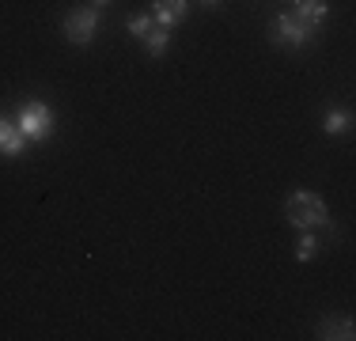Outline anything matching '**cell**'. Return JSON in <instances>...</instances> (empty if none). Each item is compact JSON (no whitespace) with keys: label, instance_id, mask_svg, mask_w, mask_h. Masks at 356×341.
I'll use <instances>...</instances> for the list:
<instances>
[{"label":"cell","instance_id":"1","mask_svg":"<svg viewBox=\"0 0 356 341\" xmlns=\"http://www.w3.org/2000/svg\"><path fill=\"white\" fill-rule=\"evenodd\" d=\"M284 216H288V224H292L296 232H303V228H334L326 201H322L318 193H311V190H296L284 205Z\"/></svg>","mask_w":356,"mask_h":341},{"label":"cell","instance_id":"2","mask_svg":"<svg viewBox=\"0 0 356 341\" xmlns=\"http://www.w3.org/2000/svg\"><path fill=\"white\" fill-rule=\"evenodd\" d=\"M15 129H19V133H23V141H31V144L49 141V136H54V129H57L54 110H49L46 102H38V99L23 102V106L15 110Z\"/></svg>","mask_w":356,"mask_h":341},{"label":"cell","instance_id":"3","mask_svg":"<svg viewBox=\"0 0 356 341\" xmlns=\"http://www.w3.org/2000/svg\"><path fill=\"white\" fill-rule=\"evenodd\" d=\"M315 38V31L307 27V23H300L292 12H284V15H277L273 23H269V42L273 46H288V49H303L307 42Z\"/></svg>","mask_w":356,"mask_h":341},{"label":"cell","instance_id":"4","mask_svg":"<svg viewBox=\"0 0 356 341\" xmlns=\"http://www.w3.org/2000/svg\"><path fill=\"white\" fill-rule=\"evenodd\" d=\"M61 31H65V38H69L72 46H91L95 34H99V8L83 4V8H76V12H69L65 23H61Z\"/></svg>","mask_w":356,"mask_h":341},{"label":"cell","instance_id":"5","mask_svg":"<svg viewBox=\"0 0 356 341\" xmlns=\"http://www.w3.org/2000/svg\"><path fill=\"white\" fill-rule=\"evenodd\" d=\"M193 0H152V23L163 31H171L175 23H182L190 15Z\"/></svg>","mask_w":356,"mask_h":341},{"label":"cell","instance_id":"6","mask_svg":"<svg viewBox=\"0 0 356 341\" xmlns=\"http://www.w3.org/2000/svg\"><path fill=\"white\" fill-rule=\"evenodd\" d=\"M23 133L15 129V118H4L0 114V156H8V159H15V156H23Z\"/></svg>","mask_w":356,"mask_h":341},{"label":"cell","instance_id":"7","mask_svg":"<svg viewBox=\"0 0 356 341\" xmlns=\"http://www.w3.org/2000/svg\"><path fill=\"white\" fill-rule=\"evenodd\" d=\"M292 15L315 31V27H322V19H326V0H296Z\"/></svg>","mask_w":356,"mask_h":341},{"label":"cell","instance_id":"8","mask_svg":"<svg viewBox=\"0 0 356 341\" xmlns=\"http://www.w3.org/2000/svg\"><path fill=\"white\" fill-rule=\"evenodd\" d=\"M318 338L349 341V338H356V326H353V319H322L318 322Z\"/></svg>","mask_w":356,"mask_h":341},{"label":"cell","instance_id":"9","mask_svg":"<svg viewBox=\"0 0 356 341\" xmlns=\"http://www.w3.org/2000/svg\"><path fill=\"white\" fill-rule=\"evenodd\" d=\"M167 42H171V31H163V27H152V31H148V38H144V49H148L152 61H159V57L167 54Z\"/></svg>","mask_w":356,"mask_h":341},{"label":"cell","instance_id":"10","mask_svg":"<svg viewBox=\"0 0 356 341\" xmlns=\"http://www.w3.org/2000/svg\"><path fill=\"white\" fill-rule=\"evenodd\" d=\"M353 125V114L349 110H326V118H322V129H326L330 136L334 133H345Z\"/></svg>","mask_w":356,"mask_h":341},{"label":"cell","instance_id":"11","mask_svg":"<svg viewBox=\"0 0 356 341\" xmlns=\"http://www.w3.org/2000/svg\"><path fill=\"white\" fill-rule=\"evenodd\" d=\"M315 254H318V239H315V232H311V228H303L300 239H296V258H300V262H311Z\"/></svg>","mask_w":356,"mask_h":341},{"label":"cell","instance_id":"12","mask_svg":"<svg viewBox=\"0 0 356 341\" xmlns=\"http://www.w3.org/2000/svg\"><path fill=\"white\" fill-rule=\"evenodd\" d=\"M152 27H156V23H152V15H133V19H129V34H133V38H148V31Z\"/></svg>","mask_w":356,"mask_h":341},{"label":"cell","instance_id":"13","mask_svg":"<svg viewBox=\"0 0 356 341\" xmlns=\"http://www.w3.org/2000/svg\"><path fill=\"white\" fill-rule=\"evenodd\" d=\"M197 4H201V8H220L224 0H197Z\"/></svg>","mask_w":356,"mask_h":341},{"label":"cell","instance_id":"14","mask_svg":"<svg viewBox=\"0 0 356 341\" xmlns=\"http://www.w3.org/2000/svg\"><path fill=\"white\" fill-rule=\"evenodd\" d=\"M91 8H110V0H88Z\"/></svg>","mask_w":356,"mask_h":341}]
</instances>
